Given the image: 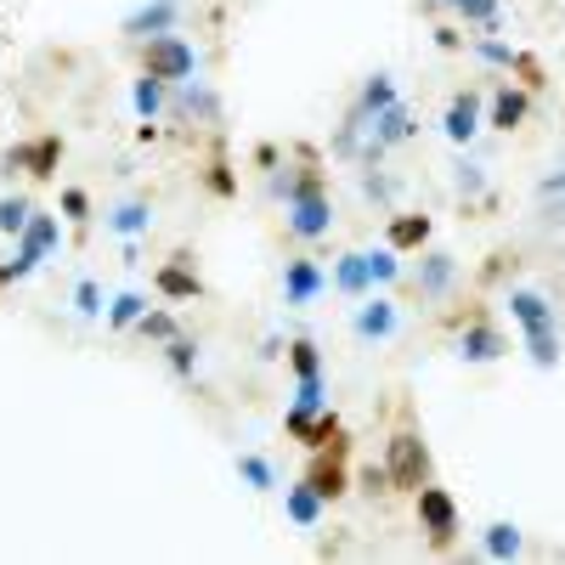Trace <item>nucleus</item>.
I'll return each instance as SVG.
<instances>
[{
    "label": "nucleus",
    "instance_id": "18",
    "mask_svg": "<svg viewBox=\"0 0 565 565\" xmlns=\"http://www.w3.org/2000/svg\"><path fill=\"white\" fill-rule=\"evenodd\" d=\"M509 317L521 322V334H537V328H554V306L537 289H509Z\"/></svg>",
    "mask_w": 565,
    "mask_h": 565
},
{
    "label": "nucleus",
    "instance_id": "1",
    "mask_svg": "<svg viewBox=\"0 0 565 565\" xmlns=\"http://www.w3.org/2000/svg\"><path fill=\"white\" fill-rule=\"evenodd\" d=\"M141 74H153L164 85H181V79L199 74V52L181 34H153V40H141Z\"/></svg>",
    "mask_w": 565,
    "mask_h": 565
},
{
    "label": "nucleus",
    "instance_id": "31",
    "mask_svg": "<svg viewBox=\"0 0 565 565\" xmlns=\"http://www.w3.org/2000/svg\"><path fill=\"white\" fill-rule=\"evenodd\" d=\"M29 215H34V204H29L23 193H7V199H0V232H7V238H23Z\"/></svg>",
    "mask_w": 565,
    "mask_h": 565
},
{
    "label": "nucleus",
    "instance_id": "45",
    "mask_svg": "<svg viewBox=\"0 0 565 565\" xmlns=\"http://www.w3.org/2000/svg\"><path fill=\"white\" fill-rule=\"evenodd\" d=\"M436 45H441V52H458V45H463V34H458L452 23H441V29H436Z\"/></svg>",
    "mask_w": 565,
    "mask_h": 565
},
{
    "label": "nucleus",
    "instance_id": "10",
    "mask_svg": "<svg viewBox=\"0 0 565 565\" xmlns=\"http://www.w3.org/2000/svg\"><path fill=\"white\" fill-rule=\"evenodd\" d=\"M328 289V271L317 260H289L282 266V306H311Z\"/></svg>",
    "mask_w": 565,
    "mask_h": 565
},
{
    "label": "nucleus",
    "instance_id": "27",
    "mask_svg": "<svg viewBox=\"0 0 565 565\" xmlns=\"http://www.w3.org/2000/svg\"><path fill=\"white\" fill-rule=\"evenodd\" d=\"M469 52H476L481 63H492V68H514V57H521V52H514L509 40H498L492 29H487V34H476V40H469Z\"/></svg>",
    "mask_w": 565,
    "mask_h": 565
},
{
    "label": "nucleus",
    "instance_id": "47",
    "mask_svg": "<svg viewBox=\"0 0 565 565\" xmlns=\"http://www.w3.org/2000/svg\"><path fill=\"white\" fill-rule=\"evenodd\" d=\"M255 164L260 170H277V148H271V141H260V148H255Z\"/></svg>",
    "mask_w": 565,
    "mask_h": 565
},
{
    "label": "nucleus",
    "instance_id": "5",
    "mask_svg": "<svg viewBox=\"0 0 565 565\" xmlns=\"http://www.w3.org/2000/svg\"><path fill=\"white\" fill-rule=\"evenodd\" d=\"M57 164H63V136H34V141H18V148L7 153V175L23 170L34 181H52Z\"/></svg>",
    "mask_w": 565,
    "mask_h": 565
},
{
    "label": "nucleus",
    "instance_id": "20",
    "mask_svg": "<svg viewBox=\"0 0 565 565\" xmlns=\"http://www.w3.org/2000/svg\"><path fill=\"white\" fill-rule=\"evenodd\" d=\"M282 514H289L295 526L311 532V526L322 521V498H317V487H311V481H295L289 492H282Z\"/></svg>",
    "mask_w": 565,
    "mask_h": 565
},
{
    "label": "nucleus",
    "instance_id": "9",
    "mask_svg": "<svg viewBox=\"0 0 565 565\" xmlns=\"http://www.w3.org/2000/svg\"><path fill=\"white\" fill-rule=\"evenodd\" d=\"M526 114H532V90L526 85H498L492 90V103H487V125L492 130H521L526 125Z\"/></svg>",
    "mask_w": 565,
    "mask_h": 565
},
{
    "label": "nucleus",
    "instance_id": "19",
    "mask_svg": "<svg viewBox=\"0 0 565 565\" xmlns=\"http://www.w3.org/2000/svg\"><path fill=\"white\" fill-rule=\"evenodd\" d=\"M148 226H153V204L148 199H125L108 210V232H119V238H148Z\"/></svg>",
    "mask_w": 565,
    "mask_h": 565
},
{
    "label": "nucleus",
    "instance_id": "43",
    "mask_svg": "<svg viewBox=\"0 0 565 565\" xmlns=\"http://www.w3.org/2000/svg\"><path fill=\"white\" fill-rule=\"evenodd\" d=\"M554 193H565V159H559V164L543 175V199H554Z\"/></svg>",
    "mask_w": 565,
    "mask_h": 565
},
{
    "label": "nucleus",
    "instance_id": "25",
    "mask_svg": "<svg viewBox=\"0 0 565 565\" xmlns=\"http://www.w3.org/2000/svg\"><path fill=\"white\" fill-rule=\"evenodd\" d=\"M181 114H193V119H221V97L210 85L199 79H181Z\"/></svg>",
    "mask_w": 565,
    "mask_h": 565
},
{
    "label": "nucleus",
    "instance_id": "28",
    "mask_svg": "<svg viewBox=\"0 0 565 565\" xmlns=\"http://www.w3.org/2000/svg\"><path fill=\"white\" fill-rule=\"evenodd\" d=\"M164 362H170L175 380H193V367H199V340H193V334H175V340L164 345Z\"/></svg>",
    "mask_w": 565,
    "mask_h": 565
},
{
    "label": "nucleus",
    "instance_id": "24",
    "mask_svg": "<svg viewBox=\"0 0 565 565\" xmlns=\"http://www.w3.org/2000/svg\"><path fill=\"white\" fill-rule=\"evenodd\" d=\"M391 103H402V97H396V79H391V74H367V79H362V97H356V108L373 119V114L391 108Z\"/></svg>",
    "mask_w": 565,
    "mask_h": 565
},
{
    "label": "nucleus",
    "instance_id": "15",
    "mask_svg": "<svg viewBox=\"0 0 565 565\" xmlns=\"http://www.w3.org/2000/svg\"><path fill=\"white\" fill-rule=\"evenodd\" d=\"M153 289H159L164 300H199V295H204V282H199L193 266H186V255H175L170 266L153 271Z\"/></svg>",
    "mask_w": 565,
    "mask_h": 565
},
{
    "label": "nucleus",
    "instance_id": "46",
    "mask_svg": "<svg viewBox=\"0 0 565 565\" xmlns=\"http://www.w3.org/2000/svg\"><path fill=\"white\" fill-rule=\"evenodd\" d=\"M362 487H367V492H391V476H385V469H367Z\"/></svg>",
    "mask_w": 565,
    "mask_h": 565
},
{
    "label": "nucleus",
    "instance_id": "13",
    "mask_svg": "<svg viewBox=\"0 0 565 565\" xmlns=\"http://www.w3.org/2000/svg\"><path fill=\"white\" fill-rule=\"evenodd\" d=\"M306 481L317 487V498H322V503L345 498V463H340V441H334V452H322V447H317V458H311V469H306Z\"/></svg>",
    "mask_w": 565,
    "mask_h": 565
},
{
    "label": "nucleus",
    "instance_id": "34",
    "mask_svg": "<svg viewBox=\"0 0 565 565\" xmlns=\"http://www.w3.org/2000/svg\"><path fill=\"white\" fill-rule=\"evenodd\" d=\"M458 23H476V29H498V0H452Z\"/></svg>",
    "mask_w": 565,
    "mask_h": 565
},
{
    "label": "nucleus",
    "instance_id": "6",
    "mask_svg": "<svg viewBox=\"0 0 565 565\" xmlns=\"http://www.w3.org/2000/svg\"><path fill=\"white\" fill-rule=\"evenodd\" d=\"M322 407H328V380H322V373H306V380L295 385L289 413H282V430H289V436L300 441V436H306V424H311Z\"/></svg>",
    "mask_w": 565,
    "mask_h": 565
},
{
    "label": "nucleus",
    "instance_id": "7",
    "mask_svg": "<svg viewBox=\"0 0 565 565\" xmlns=\"http://www.w3.org/2000/svg\"><path fill=\"white\" fill-rule=\"evenodd\" d=\"M175 23H181V0H141V7L125 18V34L141 45L153 34H175Z\"/></svg>",
    "mask_w": 565,
    "mask_h": 565
},
{
    "label": "nucleus",
    "instance_id": "49",
    "mask_svg": "<svg viewBox=\"0 0 565 565\" xmlns=\"http://www.w3.org/2000/svg\"><path fill=\"white\" fill-rule=\"evenodd\" d=\"M418 7H424V12H441V7H452V0H418Z\"/></svg>",
    "mask_w": 565,
    "mask_h": 565
},
{
    "label": "nucleus",
    "instance_id": "22",
    "mask_svg": "<svg viewBox=\"0 0 565 565\" xmlns=\"http://www.w3.org/2000/svg\"><path fill=\"white\" fill-rule=\"evenodd\" d=\"M521 526H514V521H492L487 532H481V554L487 559H514V554H521Z\"/></svg>",
    "mask_w": 565,
    "mask_h": 565
},
{
    "label": "nucleus",
    "instance_id": "48",
    "mask_svg": "<svg viewBox=\"0 0 565 565\" xmlns=\"http://www.w3.org/2000/svg\"><path fill=\"white\" fill-rule=\"evenodd\" d=\"M260 356H266V362H271V356H282V340H277V334H266V340H260Z\"/></svg>",
    "mask_w": 565,
    "mask_h": 565
},
{
    "label": "nucleus",
    "instance_id": "3",
    "mask_svg": "<svg viewBox=\"0 0 565 565\" xmlns=\"http://www.w3.org/2000/svg\"><path fill=\"white\" fill-rule=\"evenodd\" d=\"M413 498H418V526L430 532V548H447V543L458 537V503H452V492L424 481Z\"/></svg>",
    "mask_w": 565,
    "mask_h": 565
},
{
    "label": "nucleus",
    "instance_id": "17",
    "mask_svg": "<svg viewBox=\"0 0 565 565\" xmlns=\"http://www.w3.org/2000/svg\"><path fill=\"white\" fill-rule=\"evenodd\" d=\"M334 289H340L345 300H362V295H373V271H367V249H345V255L334 260Z\"/></svg>",
    "mask_w": 565,
    "mask_h": 565
},
{
    "label": "nucleus",
    "instance_id": "2",
    "mask_svg": "<svg viewBox=\"0 0 565 565\" xmlns=\"http://www.w3.org/2000/svg\"><path fill=\"white\" fill-rule=\"evenodd\" d=\"M385 476H391V492H418L424 481H430V447H424L413 430H396L391 452H385Z\"/></svg>",
    "mask_w": 565,
    "mask_h": 565
},
{
    "label": "nucleus",
    "instance_id": "32",
    "mask_svg": "<svg viewBox=\"0 0 565 565\" xmlns=\"http://www.w3.org/2000/svg\"><path fill=\"white\" fill-rule=\"evenodd\" d=\"M300 441H306L311 452H317V447H334V441H340V413H334V407H322V413L306 424V436H300Z\"/></svg>",
    "mask_w": 565,
    "mask_h": 565
},
{
    "label": "nucleus",
    "instance_id": "44",
    "mask_svg": "<svg viewBox=\"0 0 565 565\" xmlns=\"http://www.w3.org/2000/svg\"><path fill=\"white\" fill-rule=\"evenodd\" d=\"M210 186L221 199H232V170H226V159H215V175H210Z\"/></svg>",
    "mask_w": 565,
    "mask_h": 565
},
{
    "label": "nucleus",
    "instance_id": "16",
    "mask_svg": "<svg viewBox=\"0 0 565 565\" xmlns=\"http://www.w3.org/2000/svg\"><path fill=\"white\" fill-rule=\"evenodd\" d=\"M452 277H458V260H452L447 249H430V255L418 260V277H413V282H418L424 300H441V295L452 289Z\"/></svg>",
    "mask_w": 565,
    "mask_h": 565
},
{
    "label": "nucleus",
    "instance_id": "29",
    "mask_svg": "<svg viewBox=\"0 0 565 565\" xmlns=\"http://www.w3.org/2000/svg\"><path fill=\"white\" fill-rule=\"evenodd\" d=\"M136 334L148 340V345H170V340L181 334V322H175L170 311H141V322H136Z\"/></svg>",
    "mask_w": 565,
    "mask_h": 565
},
{
    "label": "nucleus",
    "instance_id": "30",
    "mask_svg": "<svg viewBox=\"0 0 565 565\" xmlns=\"http://www.w3.org/2000/svg\"><path fill=\"white\" fill-rule=\"evenodd\" d=\"M141 311H148V300H141L136 289H119V295L108 300V328H136Z\"/></svg>",
    "mask_w": 565,
    "mask_h": 565
},
{
    "label": "nucleus",
    "instance_id": "14",
    "mask_svg": "<svg viewBox=\"0 0 565 565\" xmlns=\"http://www.w3.org/2000/svg\"><path fill=\"white\" fill-rule=\"evenodd\" d=\"M18 249H29L34 260H52V255L63 249V226H57V215L34 210V215H29V226H23V238H18Z\"/></svg>",
    "mask_w": 565,
    "mask_h": 565
},
{
    "label": "nucleus",
    "instance_id": "23",
    "mask_svg": "<svg viewBox=\"0 0 565 565\" xmlns=\"http://www.w3.org/2000/svg\"><path fill=\"white\" fill-rule=\"evenodd\" d=\"M130 103H136V114H141V119H159V114H164V103H170V85H164V79H153V74H141V79L130 85Z\"/></svg>",
    "mask_w": 565,
    "mask_h": 565
},
{
    "label": "nucleus",
    "instance_id": "35",
    "mask_svg": "<svg viewBox=\"0 0 565 565\" xmlns=\"http://www.w3.org/2000/svg\"><path fill=\"white\" fill-rule=\"evenodd\" d=\"M452 170H458V193H463V199H481V193H487V170H481L476 159H458Z\"/></svg>",
    "mask_w": 565,
    "mask_h": 565
},
{
    "label": "nucleus",
    "instance_id": "39",
    "mask_svg": "<svg viewBox=\"0 0 565 565\" xmlns=\"http://www.w3.org/2000/svg\"><path fill=\"white\" fill-rule=\"evenodd\" d=\"M367 271H373V282H396V277H402L396 249H391V244H385V249H373V255H367Z\"/></svg>",
    "mask_w": 565,
    "mask_h": 565
},
{
    "label": "nucleus",
    "instance_id": "21",
    "mask_svg": "<svg viewBox=\"0 0 565 565\" xmlns=\"http://www.w3.org/2000/svg\"><path fill=\"white\" fill-rule=\"evenodd\" d=\"M385 238H391L396 255L424 249V244H430V215H391V232H385Z\"/></svg>",
    "mask_w": 565,
    "mask_h": 565
},
{
    "label": "nucleus",
    "instance_id": "41",
    "mask_svg": "<svg viewBox=\"0 0 565 565\" xmlns=\"http://www.w3.org/2000/svg\"><path fill=\"white\" fill-rule=\"evenodd\" d=\"M362 193H367L373 204H391V199H396V181H391V175H380V170L367 164V175H362Z\"/></svg>",
    "mask_w": 565,
    "mask_h": 565
},
{
    "label": "nucleus",
    "instance_id": "4",
    "mask_svg": "<svg viewBox=\"0 0 565 565\" xmlns=\"http://www.w3.org/2000/svg\"><path fill=\"white\" fill-rule=\"evenodd\" d=\"M481 125H487V103H481V90H458V97L447 103V114H441V136L452 141V148H469V141L481 136Z\"/></svg>",
    "mask_w": 565,
    "mask_h": 565
},
{
    "label": "nucleus",
    "instance_id": "38",
    "mask_svg": "<svg viewBox=\"0 0 565 565\" xmlns=\"http://www.w3.org/2000/svg\"><path fill=\"white\" fill-rule=\"evenodd\" d=\"M34 266H40V260H34L29 249H12V260H0V289H12V282H23Z\"/></svg>",
    "mask_w": 565,
    "mask_h": 565
},
{
    "label": "nucleus",
    "instance_id": "40",
    "mask_svg": "<svg viewBox=\"0 0 565 565\" xmlns=\"http://www.w3.org/2000/svg\"><path fill=\"white\" fill-rule=\"evenodd\" d=\"M74 311H79V317H103V289H97L90 277L74 282Z\"/></svg>",
    "mask_w": 565,
    "mask_h": 565
},
{
    "label": "nucleus",
    "instance_id": "26",
    "mask_svg": "<svg viewBox=\"0 0 565 565\" xmlns=\"http://www.w3.org/2000/svg\"><path fill=\"white\" fill-rule=\"evenodd\" d=\"M238 481H244L249 492H271V487H277V469H271V458H260V452H238Z\"/></svg>",
    "mask_w": 565,
    "mask_h": 565
},
{
    "label": "nucleus",
    "instance_id": "33",
    "mask_svg": "<svg viewBox=\"0 0 565 565\" xmlns=\"http://www.w3.org/2000/svg\"><path fill=\"white\" fill-rule=\"evenodd\" d=\"M526 356H532V367H559V334L554 328H537V334H526Z\"/></svg>",
    "mask_w": 565,
    "mask_h": 565
},
{
    "label": "nucleus",
    "instance_id": "42",
    "mask_svg": "<svg viewBox=\"0 0 565 565\" xmlns=\"http://www.w3.org/2000/svg\"><path fill=\"white\" fill-rule=\"evenodd\" d=\"M514 74L526 79V90H537V85H543V68H537V57H526V52L514 57Z\"/></svg>",
    "mask_w": 565,
    "mask_h": 565
},
{
    "label": "nucleus",
    "instance_id": "12",
    "mask_svg": "<svg viewBox=\"0 0 565 565\" xmlns=\"http://www.w3.org/2000/svg\"><path fill=\"white\" fill-rule=\"evenodd\" d=\"M367 130L380 136V148H402V141H413L418 136V119H413V108L407 103H391V108H380L367 119Z\"/></svg>",
    "mask_w": 565,
    "mask_h": 565
},
{
    "label": "nucleus",
    "instance_id": "11",
    "mask_svg": "<svg viewBox=\"0 0 565 565\" xmlns=\"http://www.w3.org/2000/svg\"><path fill=\"white\" fill-rule=\"evenodd\" d=\"M396 322H402V311H396V300H385V295H362V306H356V317H351V328H356L362 340H391Z\"/></svg>",
    "mask_w": 565,
    "mask_h": 565
},
{
    "label": "nucleus",
    "instance_id": "36",
    "mask_svg": "<svg viewBox=\"0 0 565 565\" xmlns=\"http://www.w3.org/2000/svg\"><path fill=\"white\" fill-rule=\"evenodd\" d=\"M289 367H295V380H306V373H322V351L311 340H295L289 345Z\"/></svg>",
    "mask_w": 565,
    "mask_h": 565
},
{
    "label": "nucleus",
    "instance_id": "37",
    "mask_svg": "<svg viewBox=\"0 0 565 565\" xmlns=\"http://www.w3.org/2000/svg\"><path fill=\"white\" fill-rule=\"evenodd\" d=\"M57 210H63V215H68L74 226H85V221H90V193H85V186H63Z\"/></svg>",
    "mask_w": 565,
    "mask_h": 565
},
{
    "label": "nucleus",
    "instance_id": "8",
    "mask_svg": "<svg viewBox=\"0 0 565 565\" xmlns=\"http://www.w3.org/2000/svg\"><path fill=\"white\" fill-rule=\"evenodd\" d=\"M498 356H509V334H503V328H492V322H469L463 334H458V362L481 367V362H498Z\"/></svg>",
    "mask_w": 565,
    "mask_h": 565
}]
</instances>
